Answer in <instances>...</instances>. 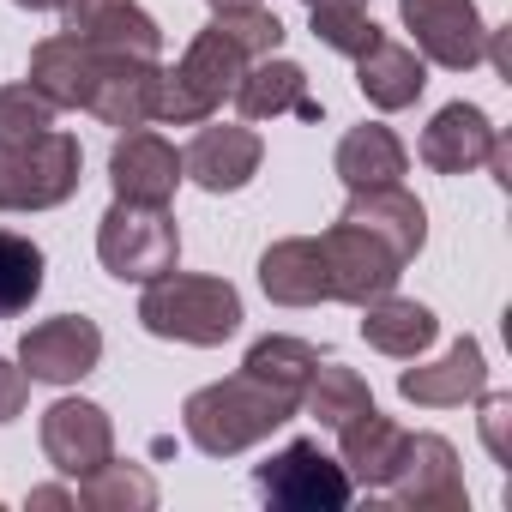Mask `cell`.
I'll use <instances>...</instances> for the list:
<instances>
[{"label":"cell","instance_id":"1","mask_svg":"<svg viewBox=\"0 0 512 512\" xmlns=\"http://www.w3.org/2000/svg\"><path fill=\"white\" fill-rule=\"evenodd\" d=\"M302 416V398L260 380V374H229L217 386H199L187 404H181V428L187 440L205 452V458H235L247 446H260L266 434H278L284 422Z\"/></svg>","mask_w":512,"mask_h":512},{"label":"cell","instance_id":"2","mask_svg":"<svg viewBox=\"0 0 512 512\" xmlns=\"http://www.w3.org/2000/svg\"><path fill=\"white\" fill-rule=\"evenodd\" d=\"M139 326L151 338H175V344H223L241 332V296L223 278H199V272H163L145 284L139 296Z\"/></svg>","mask_w":512,"mask_h":512},{"label":"cell","instance_id":"3","mask_svg":"<svg viewBox=\"0 0 512 512\" xmlns=\"http://www.w3.org/2000/svg\"><path fill=\"white\" fill-rule=\"evenodd\" d=\"M241 67H247V55H241L217 25H205V31L187 43L181 67H163V73H157L151 121H163V127H199V121H211V115L235 97Z\"/></svg>","mask_w":512,"mask_h":512},{"label":"cell","instance_id":"4","mask_svg":"<svg viewBox=\"0 0 512 512\" xmlns=\"http://www.w3.org/2000/svg\"><path fill=\"white\" fill-rule=\"evenodd\" d=\"M85 151L73 133L49 127L31 139H0V211H55L79 193Z\"/></svg>","mask_w":512,"mask_h":512},{"label":"cell","instance_id":"5","mask_svg":"<svg viewBox=\"0 0 512 512\" xmlns=\"http://www.w3.org/2000/svg\"><path fill=\"white\" fill-rule=\"evenodd\" d=\"M97 260L121 284H151V278L175 272L181 266V229H175L169 205L115 199L97 223Z\"/></svg>","mask_w":512,"mask_h":512},{"label":"cell","instance_id":"6","mask_svg":"<svg viewBox=\"0 0 512 512\" xmlns=\"http://www.w3.org/2000/svg\"><path fill=\"white\" fill-rule=\"evenodd\" d=\"M253 488L284 512H344L356 482L338 458L320 452V440H290L284 452H272L253 470Z\"/></svg>","mask_w":512,"mask_h":512},{"label":"cell","instance_id":"7","mask_svg":"<svg viewBox=\"0 0 512 512\" xmlns=\"http://www.w3.org/2000/svg\"><path fill=\"white\" fill-rule=\"evenodd\" d=\"M320 253H326V272H332V302H350V308H368V302L392 296L398 278H404L398 253L380 235H368L362 223H350V217H338L320 235Z\"/></svg>","mask_w":512,"mask_h":512},{"label":"cell","instance_id":"8","mask_svg":"<svg viewBox=\"0 0 512 512\" xmlns=\"http://www.w3.org/2000/svg\"><path fill=\"white\" fill-rule=\"evenodd\" d=\"M398 19L416 37V55L446 73L476 67L488 49V25L476 13V0H398Z\"/></svg>","mask_w":512,"mask_h":512},{"label":"cell","instance_id":"9","mask_svg":"<svg viewBox=\"0 0 512 512\" xmlns=\"http://www.w3.org/2000/svg\"><path fill=\"white\" fill-rule=\"evenodd\" d=\"M67 31L91 43L97 61H157L163 31L139 0H67Z\"/></svg>","mask_w":512,"mask_h":512},{"label":"cell","instance_id":"10","mask_svg":"<svg viewBox=\"0 0 512 512\" xmlns=\"http://www.w3.org/2000/svg\"><path fill=\"white\" fill-rule=\"evenodd\" d=\"M103 362V332L85 314H55L19 338V368L43 386H73Z\"/></svg>","mask_w":512,"mask_h":512},{"label":"cell","instance_id":"11","mask_svg":"<svg viewBox=\"0 0 512 512\" xmlns=\"http://www.w3.org/2000/svg\"><path fill=\"white\" fill-rule=\"evenodd\" d=\"M43 458L61 476H85L103 458H115V422L91 398H55L43 410Z\"/></svg>","mask_w":512,"mask_h":512},{"label":"cell","instance_id":"12","mask_svg":"<svg viewBox=\"0 0 512 512\" xmlns=\"http://www.w3.org/2000/svg\"><path fill=\"white\" fill-rule=\"evenodd\" d=\"M398 506L410 512H458L464 506V470L446 434H404V458L392 476Z\"/></svg>","mask_w":512,"mask_h":512},{"label":"cell","instance_id":"13","mask_svg":"<svg viewBox=\"0 0 512 512\" xmlns=\"http://www.w3.org/2000/svg\"><path fill=\"white\" fill-rule=\"evenodd\" d=\"M260 163H266L260 133H253V127H229V121L223 127L199 121L193 145L181 151V175L199 181L205 193H241L253 175H260Z\"/></svg>","mask_w":512,"mask_h":512},{"label":"cell","instance_id":"14","mask_svg":"<svg viewBox=\"0 0 512 512\" xmlns=\"http://www.w3.org/2000/svg\"><path fill=\"white\" fill-rule=\"evenodd\" d=\"M109 181H115V199H133V205H169L175 187L187 181L181 175V151L163 139V133H121L115 151H109Z\"/></svg>","mask_w":512,"mask_h":512},{"label":"cell","instance_id":"15","mask_svg":"<svg viewBox=\"0 0 512 512\" xmlns=\"http://www.w3.org/2000/svg\"><path fill=\"white\" fill-rule=\"evenodd\" d=\"M500 145V127L476 109V103H446L428 127H422V163L434 175H470L488 163V151Z\"/></svg>","mask_w":512,"mask_h":512},{"label":"cell","instance_id":"16","mask_svg":"<svg viewBox=\"0 0 512 512\" xmlns=\"http://www.w3.org/2000/svg\"><path fill=\"white\" fill-rule=\"evenodd\" d=\"M260 290L278 302V308H320L332 302V272H326V253L314 235H290V241H272L260 253Z\"/></svg>","mask_w":512,"mask_h":512},{"label":"cell","instance_id":"17","mask_svg":"<svg viewBox=\"0 0 512 512\" xmlns=\"http://www.w3.org/2000/svg\"><path fill=\"white\" fill-rule=\"evenodd\" d=\"M488 386V356L476 338H458L440 362H416L398 374V392L422 410H452V404H470L476 392Z\"/></svg>","mask_w":512,"mask_h":512},{"label":"cell","instance_id":"18","mask_svg":"<svg viewBox=\"0 0 512 512\" xmlns=\"http://www.w3.org/2000/svg\"><path fill=\"white\" fill-rule=\"evenodd\" d=\"M235 109L247 121H278V115H302V121H320V103L308 91V73L284 55H260L241 67V85H235Z\"/></svg>","mask_w":512,"mask_h":512},{"label":"cell","instance_id":"19","mask_svg":"<svg viewBox=\"0 0 512 512\" xmlns=\"http://www.w3.org/2000/svg\"><path fill=\"white\" fill-rule=\"evenodd\" d=\"M356 85H362V97L374 103V109H386V115H398V109H410L422 91H428V61L410 49V43H392L386 31L356 55Z\"/></svg>","mask_w":512,"mask_h":512},{"label":"cell","instance_id":"20","mask_svg":"<svg viewBox=\"0 0 512 512\" xmlns=\"http://www.w3.org/2000/svg\"><path fill=\"white\" fill-rule=\"evenodd\" d=\"M157 61H97V79H91V97L85 109L103 121V127H145L151 121V103H157Z\"/></svg>","mask_w":512,"mask_h":512},{"label":"cell","instance_id":"21","mask_svg":"<svg viewBox=\"0 0 512 512\" xmlns=\"http://www.w3.org/2000/svg\"><path fill=\"white\" fill-rule=\"evenodd\" d=\"M344 217L362 223L368 235H380L404 266L416 260L422 241H428V211L416 205V193H404V181H398V187H362V193H350Z\"/></svg>","mask_w":512,"mask_h":512},{"label":"cell","instance_id":"22","mask_svg":"<svg viewBox=\"0 0 512 512\" xmlns=\"http://www.w3.org/2000/svg\"><path fill=\"white\" fill-rule=\"evenodd\" d=\"M332 169H338V181H344L350 193H362V187H398L404 169H410V151H404V139H398L392 127L362 121V127H350V133L338 139Z\"/></svg>","mask_w":512,"mask_h":512},{"label":"cell","instance_id":"23","mask_svg":"<svg viewBox=\"0 0 512 512\" xmlns=\"http://www.w3.org/2000/svg\"><path fill=\"white\" fill-rule=\"evenodd\" d=\"M338 464L350 470V482H362V488H392V476H398V458H404V428L392 422V416H380V410H362L356 422H344L338 428Z\"/></svg>","mask_w":512,"mask_h":512},{"label":"cell","instance_id":"24","mask_svg":"<svg viewBox=\"0 0 512 512\" xmlns=\"http://www.w3.org/2000/svg\"><path fill=\"white\" fill-rule=\"evenodd\" d=\"M91 79H97V55L85 37H43L31 49V85L55 103V109H85L91 97Z\"/></svg>","mask_w":512,"mask_h":512},{"label":"cell","instance_id":"25","mask_svg":"<svg viewBox=\"0 0 512 512\" xmlns=\"http://www.w3.org/2000/svg\"><path fill=\"white\" fill-rule=\"evenodd\" d=\"M434 332H440L434 308H422V302H410V296H380V302L362 308V338H368V350H380V356H392V362H416V356L434 344Z\"/></svg>","mask_w":512,"mask_h":512},{"label":"cell","instance_id":"26","mask_svg":"<svg viewBox=\"0 0 512 512\" xmlns=\"http://www.w3.org/2000/svg\"><path fill=\"white\" fill-rule=\"evenodd\" d=\"M302 410L320 422V428H344V422H356L362 410H374V392H368V380L356 374V368H344V362H320L314 374H308V386H302Z\"/></svg>","mask_w":512,"mask_h":512},{"label":"cell","instance_id":"27","mask_svg":"<svg viewBox=\"0 0 512 512\" xmlns=\"http://www.w3.org/2000/svg\"><path fill=\"white\" fill-rule=\"evenodd\" d=\"M73 500L91 506V512H151V506H157V482H151L145 464H115V458H103L97 470L79 476V494H73Z\"/></svg>","mask_w":512,"mask_h":512},{"label":"cell","instance_id":"28","mask_svg":"<svg viewBox=\"0 0 512 512\" xmlns=\"http://www.w3.org/2000/svg\"><path fill=\"white\" fill-rule=\"evenodd\" d=\"M43 296V247L19 229H0V320H19Z\"/></svg>","mask_w":512,"mask_h":512},{"label":"cell","instance_id":"29","mask_svg":"<svg viewBox=\"0 0 512 512\" xmlns=\"http://www.w3.org/2000/svg\"><path fill=\"white\" fill-rule=\"evenodd\" d=\"M247 374H260V380H272V386H284V392H296L302 398V386H308V374L320 368V350L314 344H302V338H290V332H272V338H260L247 350V362H241Z\"/></svg>","mask_w":512,"mask_h":512},{"label":"cell","instance_id":"30","mask_svg":"<svg viewBox=\"0 0 512 512\" xmlns=\"http://www.w3.org/2000/svg\"><path fill=\"white\" fill-rule=\"evenodd\" d=\"M247 61H260V55H278L284 49V19L266 13V7H235V13H217L211 19Z\"/></svg>","mask_w":512,"mask_h":512},{"label":"cell","instance_id":"31","mask_svg":"<svg viewBox=\"0 0 512 512\" xmlns=\"http://www.w3.org/2000/svg\"><path fill=\"white\" fill-rule=\"evenodd\" d=\"M55 103L37 85H0V139H31L55 127Z\"/></svg>","mask_w":512,"mask_h":512},{"label":"cell","instance_id":"32","mask_svg":"<svg viewBox=\"0 0 512 512\" xmlns=\"http://www.w3.org/2000/svg\"><path fill=\"white\" fill-rule=\"evenodd\" d=\"M308 13H314V37H320L326 49L350 55V61L380 37V25L368 19V7H308Z\"/></svg>","mask_w":512,"mask_h":512},{"label":"cell","instance_id":"33","mask_svg":"<svg viewBox=\"0 0 512 512\" xmlns=\"http://www.w3.org/2000/svg\"><path fill=\"white\" fill-rule=\"evenodd\" d=\"M476 398H482V446L494 452V464H512V398L488 386Z\"/></svg>","mask_w":512,"mask_h":512},{"label":"cell","instance_id":"34","mask_svg":"<svg viewBox=\"0 0 512 512\" xmlns=\"http://www.w3.org/2000/svg\"><path fill=\"white\" fill-rule=\"evenodd\" d=\"M25 398H31V374H25V368H13L7 356H0V422L25 416Z\"/></svg>","mask_w":512,"mask_h":512},{"label":"cell","instance_id":"35","mask_svg":"<svg viewBox=\"0 0 512 512\" xmlns=\"http://www.w3.org/2000/svg\"><path fill=\"white\" fill-rule=\"evenodd\" d=\"M31 506H73L67 488H31Z\"/></svg>","mask_w":512,"mask_h":512},{"label":"cell","instance_id":"36","mask_svg":"<svg viewBox=\"0 0 512 512\" xmlns=\"http://www.w3.org/2000/svg\"><path fill=\"white\" fill-rule=\"evenodd\" d=\"M13 7H25V13H61L67 0H13Z\"/></svg>","mask_w":512,"mask_h":512},{"label":"cell","instance_id":"37","mask_svg":"<svg viewBox=\"0 0 512 512\" xmlns=\"http://www.w3.org/2000/svg\"><path fill=\"white\" fill-rule=\"evenodd\" d=\"M211 13H235V7H260V0H205Z\"/></svg>","mask_w":512,"mask_h":512},{"label":"cell","instance_id":"38","mask_svg":"<svg viewBox=\"0 0 512 512\" xmlns=\"http://www.w3.org/2000/svg\"><path fill=\"white\" fill-rule=\"evenodd\" d=\"M302 7H368V0H302Z\"/></svg>","mask_w":512,"mask_h":512}]
</instances>
